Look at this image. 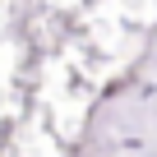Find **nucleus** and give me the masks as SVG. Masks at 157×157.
I'll list each match as a JSON object with an SVG mask.
<instances>
[]
</instances>
